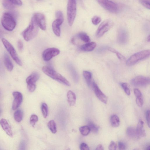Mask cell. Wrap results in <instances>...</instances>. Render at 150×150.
I'll list each match as a JSON object with an SVG mask.
<instances>
[{
  "label": "cell",
  "mask_w": 150,
  "mask_h": 150,
  "mask_svg": "<svg viewBox=\"0 0 150 150\" xmlns=\"http://www.w3.org/2000/svg\"><path fill=\"white\" fill-rule=\"evenodd\" d=\"M126 134L127 136L132 139H136L139 138L137 134L136 129L133 127H129L127 128Z\"/></svg>",
  "instance_id": "obj_19"
},
{
  "label": "cell",
  "mask_w": 150,
  "mask_h": 150,
  "mask_svg": "<svg viewBox=\"0 0 150 150\" xmlns=\"http://www.w3.org/2000/svg\"><path fill=\"white\" fill-rule=\"evenodd\" d=\"M139 2L147 9H150V4L149 0H139Z\"/></svg>",
  "instance_id": "obj_37"
},
{
  "label": "cell",
  "mask_w": 150,
  "mask_h": 150,
  "mask_svg": "<svg viewBox=\"0 0 150 150\" xmlns=\"http://www.w3.org/2000/svg\"><path fill=\"white\" fill-rule=\"evenodd\" d=\"M41 109L43 117L46 118L47 116L48 112V108L47 104L45 103H42L41 105Z\"/></svg>",
  "instance_id": "obj_31"
},
{
  "label": "cell",
  "mask_w": 150,
  "mask_h": 150,
  "mask_svg": "<svg viewBox=\"0 0 150 150\" xmlns=\"http://www.w3.org/2000/svg\"><path fill=\"white\" fill-rule=\"evenodd\" d=\"M117 148L116 143L113 141H111L109 146L108 149L110 150H115Z\"/></svg>",
  "instance_id": "obj_39"
},
{
  "label": "cell",
  "mask_w": 150,
  "mask_h": 150,
  "mask_svg": "<svg viewBox=\"0 0 150 150\" xmlns=\"http://www.w3.org/2000/svg\"><path fill=\"white\" fill-rule=\"evenodd\" d=\"M14 118L17 122H20L22 120L23 117V112L20 109L16 110L14 113Z\"/></svg>",
  "instance_id": "obj_25"
},
{
  "label": "cell",
  "mask_w": 150,
  "mask_h": 150,
  "mask_svg": "<svg viewBox=\"0 0 150 150\" xmlns=\"http://www.w3.org/2000/svg\"><path fill=\"white\" fill-rule=\"evenodd\" d=\"M4 62L5 65L9 71H11L13 69V65L10 59L6 53H5L4 56Z\"/></svg>",
  "instance_id": "obj_22"
},
{
  "label": "cell",
  "mask_w": 150,
  "mask_h": 150,
  "mask_svg": "<svg viewBox=\"0 0 150 150\" xmlns=\"http://www.w3.org/2000/svg\"><path fill=\"white\" fill-rule=\"evenodd\" d=\"M98 3L104 9L112 12H116L118 9L117 4L110 0H96Z\"/></svg>",
  "instance_id": "obj_9"
},
{
  "label": "cell",
  "mask_w": 150,
  "mask_h": 150,
  "mask_svg": "<svg viewBox=\"0 0 150 150\" xmlns=\"http://www.w3.org/2000/svg\"><path fill=\"white\" fill-rule=\"evenodd\" d=\"M3 35V32L2 30L0 29V38H1Z\"/></svg>",
  "instance_id": "obj_50"
},
{
  "label": "cell",
  "mask_w": 150,
  "mask_h": 150,
  "mask_svg": "<svg viewBox=\"0 0 150 150\" xmlns=\"http://www.w3.org/2000/svg\"><path fill=\"white\" fill-rule=\"evenodd\" d=\"M59 50L56 48L52 47L47 49L43 52L42 57L43 59L45 61L50 60L53 57L59 54Z\"/></svg>",
  "instance_id": "obj_10"
},
{
  "label": "cell",
  "mask_w": 150,
  "mask_h": 150,
  "mask_svg": "<svg viewBox=\"0 0 150 150\" xmlns=\"http://www.w3.org/2000/svg\"><path fill=\"white\" fill-rule=\"evenodd\" d=\"M76 12V0H68L67 7V20L69 25L71 26L75 19Z\"/></svg>",
  "instance_id": "obj_5"
},
{
  "label": "cell",
  "mask_w": 150,
  "mask_h": 150,
  "mask_svg": "<svg viewBox=\"0 0 150 150\" xmlns=\"http://www.w3.org/2000/svg\"><path fill=\"white\" fill-rule=\"evenodd\" d=\"M134 95L136 98L142 97V93L137 88L134 89Z\"/></svg>",
  "instance_id": "obj_44"
},
{
  "label": "cell",
  "mask_w": 150,
  "mask_h": 150,
  "mask_svg": "<svg viewBox=\"0 0 150 150\" xmlns=\"http://www.w3.org/2000/svg\"><path fill=\"white\" fill-rule=\"evenodd\" d=\"M1 108H0V115H1Z\"/></svg>",
  "instance_id": "obj_53"
},
{
  "label": "cell",
  "mask_w": 150,
  "mask_h": 150,
  "mask_svg": "<svg viewBox=\"0 0 150 150\" xmlns=\"http://www.w3.org/2000/svg\"><path fill=\"white\" fill-rule=\"evenodd\" d=\"M131 83L134 86L144 87L150 84V78L142 76H137L133 79Z\"/></svg>",
  "instance_id": "obj_8"
},
{
  "label": "cell",
  "mask_w": 150,
  "mask_h": 150,
  "mask_svg": "<svg viewBox=\"0 0 150 150\" xmlns=\"http://www.w3.org/2000/svg\"><path fill=\"white\" fill-rule=\"evenodd\" d=\"M121 86L125 93L128 96H129L130 94V92L128 84L127 83H123L121 84Z\"/></svg>",
  "instance_id": "obj_35"
},
{
  "label": "cell",
  "mask_w": 150,
  "mask_h": 150,
  "mask_svg": "<svg viewBox=\"0 0 150 150\" xmlns=\"http://www.w3.org/2000/svg\"><path fill=\"white\" fill-rule=\"evenodd\" d=\"M96 44L94 42H88L82 45L80 47L81 50L85 52L93 50L96 47Z\"/></svg>",
  "instance_id": "obj_20"
},
{
  "label": "cell",
  "mask_w": 150,
  "mask_h": 150,
  "mask_svg": "<svg viewBox=\"0 0 150 150\" xmlns=\"http://www.w3.org/2000/svg\"><path fill=\"white\" fill-rule=\"evenodd\" d=\"M56 16L57 19L60 20L64 21L63 15L62 12L59 11H57L56 13Z\"/></svg>",
  "instance_id": "obj_38"
},
{
  "label": "cell",
  "mask_w": 150,
  "mask_h": 150,
  "mask_svg": "<svg viewBox=\"0 0 150 150\" xmlns=\"http://www.w3.org/2000/svg\"><path fill=\"white\" fill-rule=\"evenodd\" d=\"M2 42L5 47L16 62L20 66H22L21 61L18 57L15 50L12 45L6 39L2 38Z\"/></svg>",
  "instance_id": "obj_6"
},
{
  "label": "cell",
  "mask_w": 150,
  "mask_h": 150,
  "mask_svg": "<svg viewBox=\"0 0 150 150\" xmlns=\"http://www.w3.org/2000/svg\"><path fill=\"white\" fill-rule=\"evenodd\" d=\"M2 4L3 7L5 8L8 9H12L14 8L15 6L8 0H3Z\"/></svg>",
  "instance_id": "obj_29"
},
{
  "label": "cell",
  "mask_w": 150,
  "mask_h": 150,
  "mask_svg": "<svg viewBox=\"0 0 150 150\" xmlns=\"http://www.w3.org/2000/svg\"><path fill=\"white\" fill-rule=\"evenodd\" d=\"M69 68L74 79L75 81H77L78 80V76L75 69L72 65L69 66Z\"/></svg>",
  "instance_id": "obj_33"
},
{
  "label": "cell",
  "mask_w": 150,
  "mask_h": 150,
  "mask_svg": "<svg viewBox=\"0 0 150 150\" xmlns=\"http://www.w3.org/2000/svg\"><path fill=\"white\" fill-rule=\"evenodd\" d=\"M67 101L69 105L73 106L76 103V97L74 93L71 90L69 91L67 94Z\"/></svg>",
  "instance_id": "obj_21"
},
{
  "label": "cell",
  "mask_w": 150,
  "mask_h": 150,
  "mask_svg": "<svg viewBox=\"0 0 150 150\" xmlns=\"http://www.w3.org/2000/svg\"><path fill=\"white\" fill-rule=\"evenodd\" d=\"M78 37L83 41L87 43L90 42V37L87 34L85 33L81 32L77 35Z\"/></svg>",
  "instance_id": "obj_27"
},
{
  "label": "cell",
  "mask_w": 150,
  "mask_h": 150,
  "mask_svg": "<svg viewBox=\"0 0 150 150\" xmlns=\"http://www.w3.org/2000/svg\"><path fill=\"white\" fill-rule=\"evenodd\" d=\"M83 75L88 85L90 86L92 78L91 73L88 71H83Z\"/></svg>",
  "instance_id": "obj_24"
},
{
  "label": "cell",
  "mask_w": 150,
  "mask_h": 150,
  "mask_svg": "<svg viewBox=\"0 0 150 150\" xmlns=\"http://www.w3.org/2000/svg\"><path fill=\"white\" fill-rule=\"evenodd\" d=\"M43 72L47 76L57 81L68 86L70 84L69 82L60 74L56 72L50 67L45 66L42 69Z\"/></svg>",
  "instance_id": "obj_1"
},
{
  "label": "cell",
  "mask_w": 150,
  "mask_h": 150,
  "mask_svg": "<svg viewBox=\"0 0 150 150\" xmlns=\"http://www.w3.org/2000/svg\"><path fill=\"white\" fill-rule=\"evenodd\" d=\"M149 50H142L137 52L132 55L127 59L126 64L128 66L134 65L140 61L146 59L150 56Z\"/></svg>",
  "instance_id": "obj_3"
},
{
  "label": "cell",
  "mask_w": 150,
  "mask_h": 150,
  "mask_svg": "<svg viewBox=\"0 0 150 150\" xmlns=\"http://www.w3.org/2000/svg\"><path fill=\"white\" fill-rule=\"evenodd\" d=\"M63 22L60 20L56 19L52 23V27L53 30L55 34L57 36L59 37L60 36V26Z\"/></svg>",
  "instance_id": "obj_16"
},
{
  "label": "cell",
  "mask_w": 150,
  "mask_h": 150,
  "mask_svg": "<svg viewBox=\"0 0 150 150\" xmlns=\"http://www.w3.org/2000/svg\"><path fill=\"white\" fill-rule=\"evenodd\" d=\"M71 42L72 44L75 45L76 44L75 40L74 38H73L71 39Z\"/></svg>",
  "instance_id": "obj_49"
},
{
  "label": "cell",
  "mask_w": 150,
  "mask_h": 150,
  "mask_svg": "<svg viewBox=\"0 0 150 150\" xmlns=\"http://www.w3.org/2000/svg\"><path fill=\"white\" fill-rule=\"evenodd\" d=\"M136 101L137 105L140 107H142L143 104V100L142 97L137 98Z\"/></svg>",
  "instance_id": "obj_40"
},
{
  "label": "cell",
  "mask_w": 150,
  "mask_h": 150,
  "mask_svg": "<svg viewBox=\"0 0 150 150\" xmlns=\"http://www.w3.org/2000/svg\"><path fill=\"white\" fill-rule=\"evenodd\" d=\"M112 21L107 19L103 22L99 26L96 33V35L98 38L102 37L114 25Z\"/></svg>",
  "instance_id": "obj_7"
},
{
  "label": "cell",
  "mask_w": 150,
  "mask_h": 150,
  "mask_svg": "<svg viewBox=\"0 0 150 150\" xmlns=\"http://www.w3.org/2000/svg\"><path fill=\"white\" fill-rule=\"evenodd\" d=\"M39 74L38 72H33L26 79L27 85H35L36 82L39 79Z\"/></svg>",
  "instance_id": "obj_17"
},
{
  "label": "cell",
  "mask_w": 150,
  "mask_h": 150,
  "mask_svg": "<svg viewBox=\"0 0 150 150\" xmlns=\"http://www.w3.org/2000/svg\"><path fill=\"white\" fill-rule=\"evenodd\" d=\"M146 117L147 125L149 127H150V111L148 110L146 112Z\"/></svg>",
  "instance_id": "obj_43"
},
{
  "label": "cell",
  "mask_w": 150,
  "mask_h": 150,
  "mask_svg": "<svg viewBox=\"0 0 150 150\" xmlns=\"http://www.w3.org/2000/svg\"><path fill=\"white\" fill-rule=\"evenodd\" d=\"M93 86L94 93L97 98L103 103L105 104L107 103V97L94 81L93 82Z\"/></svg>",
  "instance_id": "obj_13"
},
{
  "label": "cell",
  "mask_w": 150,
  "mask_h": 150,
  "mask_svg": "<svg viewBox=\"0 0 150 150\" xmlns=\"http://www.w3.org/2000/svg\"><path fill=\"white\" fill-rule=\"evenodd\" d=\"M118 148L119 150H123L126 149L125 144L123 142L120 141L118 143Z\"/></svg>",
  "instance_id": "obj_42"
},
{
  "label": "cell",
  "mask_w": 150,
  "mask_h": 150,
  "mask_svg": "<svg viewBox=\"0 0 150 150\" xmlns=\"http://www.w3.org/2000/svg\"><path fill=\"white\" fill-rule=\"evenodd\" d=\"M88 126L89 127L91 131L93 132L97 133L98 132L99 127L98 126L94 124L91 121H89L88 123Z\"/></svg>",
  "instance_id": "obj_30"
},
{
  "label": "cell",
  "mask_w": 150,
  "mask_h": 150,
  "mask_svg": "<svg viewBox=\"0 0 150 150\" xmlns=\"http://www.w3.org/2000/svg\"><path fill=\"white\" fill-rule=\"evenodd\" d=\"M18 50L21 51L23 49V42L21 40H19L18 42Z\"/></svg>",
  "instance_id": "obj_46"
},
{
  "label": "cell",
  "mask_w": 150,
  "mask_h": 150,
  "mask_svg": "<svg viewBox=\"0 0 150 150\" xmlns=\"http://www.w3.org/2000/svg\"><path fill=\"white\" fill-rule=\"evenodd\" d=\"M144 122L141 120H139L136 128L137 134L139 138L146 135L145 130L144 128Z\"/></svg>",
  "instance_id": "obj_18"
},
{
  "label": "cell",
  "mask_w": 150,
  "mask_h": 150,
  "mask_svg": "<svg viewBox=\"0 0 150 150\" xmlns=\"http://www.w3.org/2000/svg\"><path fill=\"white\" fill-rule=\"evenodd\" d=\"M1 23L4 28L9 31L13 30L16 25L14 16L11 13L8 12L5 13L3 15Z\"/></svg>",
  "instance_id": "obj_4"
},
{
  "label": "cell",
  "mask_w": 150,
  "mask_h": 150,
  "mask_svg": "<svg viewBox=\"0 0 150 150\" xmlns=\"http://www.w3.org/2000/svg\"><path fill=\"white\" fill-rule=\"evenodd\" d=\"M33 17L39 27L43 30H46V25L44 15L40 13H36L34 14Z\"/></svg>",
  "instance_id": "obj_11"
},
{
  "label": "cell",
  "mask_w": 150,
  "mask_h": 150,
  "mask_svg": "<svg viewBox=\"0 0 150 150\" xmlns=\"http://www.w3.org/2000/svg\"><path fill=\"white\" fill-rule=\"evenodd\" d=\"M103 147L101 144H98L96 148V150H104Z\"/></svg>",
  "instance_id": "obj_48"
},
{
  "label": "cell",
  "mask_w": 150,
  "mask_h": 150,
  "mask_svg": "<svg viewBox=\"0 0 150 150\" xmlns=\"http://www.w3.org/2000/svg\"><path fill=\"white\" fill-rule=\"evenodd\" d=\"M25 142L23 140L22 141L19 145V149L23 150L25 149Z\"/></svg>",
  "instance_id": "obj_47"
},
{
  "label": "cell",
  "mask_w": 150,
  "mask_h": 150,
  "mask_svg": "<svg viewBox=\"0 0 150 150\" xmlns=\"http://www.w3.org/2000/svg\"><path fill=\"white\" fill-rule=\"evenodd\" d=\"M128 39V35L126 30L124 29L119 30L118 32L117 39L118 42L121 44L126 43Z\"/></svg>",
  "instance_id": "obj_14"
},
{
  "label": "cell",
  "mask_w": 150,
  "mask_h": 150,
  "mask_svg": "<svg viewBox=\"0 0 150 150\" xmlns=\"http://www.w3.org/2000/svg\"><path fill=\"white\" fill-rule=\"evenodd\" d=\"M110 122L112 126L114 127H118L120 125V119L117 115H113L110 117Z\"/></svg>",
  "instance_id": "obj_23"
},
{
  "label": "cell",
  "mask_w": 150,
  "mask_h": 150,
  "mask_svg": "<svg viewBox=\"0 0 150 150\" xmlns=\"http://www.w3.org/2000/svg\"><path fill=\"white\" fill-rule=\"evenodd\" d=\"M47 126L52 133L55 134L57 132L56 123L53 120H50L47 124Z\"/></svg>",
  "instance_id": "obj_26"
},
{
  "label": "cell",
  "mask_w": 150,
  "mask_h": 150,
  "mask_svg": "<svg viewBox=\"0 0 150 150\" xmlns=\"http://www.w3.org/2000/svg\"><path fill=\"white\" fill-rule=\"evenodd\" d=\"M38 26L32 17L28 26L22 33L24 40L28 41L34 38L38 33Z\"/></svg>",
  "instance_id": "obj_2"
},
{
  "label": "cell",
  "mask_w": 150,
  "mask_h": 150,
  "mask_svg": "<svg viewBox=\"0 0 150 150\" xmlns=\"http://www.w3.org/2000/svg\"><path fill=\"white\" fill-rule=\"evenodd\" d=\"M81 134L83 136L87 135L90 132V129L88 125H84L80 127L79 129Z\"/></svg>",
  "instance_id": "obj_28"
},
{
  "label": "cell",
  "mask_w": 150,
  "mask_h": 150,
  "mask_svg": "<svg viewBox=\"0 0 150 150\" xmlns=\"http://www.w3.org/2000/svg\"><path fill=\"white\" fill-rule=\"evenodd\" d=\"M12 94L14 100L12 103V108L13 110L17 109L21 105L23 99L22 93L18 91H14Z\"/></svg>",
  "instance_id": "obj_12"
},
{
  "label": "cell",
  "mask_w": 150,
  "mask_h": 150,
  "mask_svg": "<svg viewBox=\"0 0 150 150\" xmlns=\"http://www.w3.org/2000/svg\"><path fill=\"white\" fill-rule=\"evenodd\" d=\"M80 149L81 150H89V148L88 145L86 143H81L80 146Z\"/></svg>",
  "instance_id": "obj_45"
},
{
  "label": "cell",
  "mask_w": 150,
  "mask_h": 150,
  "mask_svg": "<svg viewBox=\"0 0 150 150\" xmlns=\"http://www.w3.org/2000/svg\"><path fill=\"white\" fill-rule=\"evenodd\" d=\"M38 120V116L36 115L33 114L31 115L30 118V122L31 125L33 127H34Z\"/></svg>",
  "instance_id": "obj_34"
},
{
  "label": "cell",
  "mask_w": 150,
  "mask_h": 150,
  "mask_svg": "<svg viewBox=\"0 0 150 150\" xmlns=\"http://www.w3.org/2000/svg\"><path fill=\"white\" fill-rule=\"evenodd\" d=\"M14 5L21 6L22 2L21 0H8Z\"/></svg>",
  "instance_id": "obj_41"
},
{
  "label": "cell",
  "mask_w": 150,
  "mask_h": 150,
  "mask_svg": "<svg viewBox=\"0 0 150 150\" xmlns=\"http://www.w3.org/2000/svg\"><path fill=\"white\" fill-rule=\"evenodd\" d=\"M101 18L99 16H94L92 18L91 21L92 23L94 25L98 24L101 21Z\"/></svg>",
  "instance_id": "obj_36"
},
{
  "label": "cell",
  "mask_w": 150,
  "mask_h": 150,
  "mask_svg": "<svg viewBox=\"0 0 150 150\" xmlns=\"http://www.w3.org/2000/svg\"><path fill=\"white\" fill-rule=\"evenodd\" d=\"M0 125L8 136L10 137L13 136V133L11 129L5 119L2 118L0 120Z\"/></svg>",
  "instance_id": "obj_15"
},
{
  "label": "cell",
  "mask_w": 150,
  "mask_h": 150,
  "mask_svg": "<svg viewBox=\"0 0 150 150\" xmlns=\"http://www.w3.org/2000/svg\"><path fill=\"white\" fill-rule=\"evenodd\" d=\"M150 40V35L148 36L147 38V41L148 42H149Z\"/></svg>",
  "instance_id": "obj_51"
},
{
  "label": "cell",
  "mask_w": 150,
  "mask_h": 150,
  "mask_svg": "<svg viewBox=\"0 0 150 150\" xmlns=\"http://www.w3.org/2000/svg\"><path fill=\"white\" fill-rule=\"evenodd\" d=\"M150 146H148L147 148H146V150H150Z\"/></svg>",
  "instance_id": "obj_52"
},
{
  "label": "cell",
  "mask_w": 150,
  "mask_h": 150,
  "mask_svg": "<svg viewBox=\"0 0 150 150\" xmlns=\"http://www.w3.org/2000/svg\"><path fill=\"white\" fill-rule=\"evenodd\" d=\"M108 50L111 52L115 53L117 57L120 60H124L125 59V57L114 48L111 47H109L108 48Z\"/></svg>",
  "instance_id": "obj_32"
}]
</instances>
